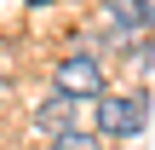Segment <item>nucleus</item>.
Masks as SVG:
<instances>
[{
  "label": "nucleus",
  "mask_w": 155,
  "mask_h": 150,
  "mask_svg": "<svg viewBox=\"0 0 155 150\" xmlns=\"http://www.w3.org/2000/svg\"><path fill=\"white\" fill-rule=\"evenodd\" d=\"M81 104H86V98H75V92H58V87H52V98L35 110V127L58 139V133H69V127H75V110H81Z\"/></svg>",
  "instance_id": "obj_3"
},
{
  "label": "nucleus",
  "mask_w": 155,
  "mask_h": 150,
  "mask_svg": "<svg viewBox=\"0 0 155 150\" xmlns=\"http://www.w3.org/2000/svg\"><path fill=\"white\" fill-rule=\"evenodd\" d=\"M150 104H144V92H104L98 98V133L104 139H132V133H144V116Z\"/></svg>",
  "instance_id": "obj_1"
},
{
  "label": "nucleus",
  "mask_w": 155,
  "mask_h": 150,
  "mask_svg": "<svg viewBox=\"0 0 155 150\" xmlns=\"http://www.w3.org/2000/svg\"><path fill=\"white\" fill-rule=\"evenodd\" d=\"M29 6H52V0H29Z\"/></svg>",
  "instance_id": "obj_7"
},
{
  "label": "nucleus",
  "mask_w": 155,
  "mask_h": 150,
  "mask_svg": "<svg viewBox=\"0 0 155 150\" xmlns=\"http://www.w3.org/2000/svg\"><path fill=\"white\" fill-rule=\"evenodd\" d=\"M138 17H144V29H155V0H138Z\"/></svg>",
  "instance_id": "obj_6"
},
{
  "label": "nucleus",
  "mask_w": 155,
  "mask_h": 150,
  "mask_svg": "<svg viewBox=\"0 0 155 150\" xmlns=\"http://www.w3.org/2000/svg\"><path fill=\"white\" fill-rule=\"evenodd\" d=\"M52 150H104V139H98V133L69 127V133H58V139H52Z\"/></svg>",
  "instance_id": "obj_5"
},
{
  "label": "nucleus",
  "mask_w": 155,
  "mask_h": 150,
  "mask_svg": "<svg viewBox=\"0 0 155 150\" xmlns=\"http://www.w3.org/2000/svg\"><path fill=\"white\" fill-rule=\"evenodd\" d=\"M104 23H109V40H115V46H127V40H132V29H144L138 0H104Z\"/></svg>",
  "instance_id": "obj_4"
},
{
  "label": "nucleus",
  "mask_w": 155,
  "mask_h": 150,
  "mask_svg": "<svg viewBox=\"0 0 155 150\" xmlns=\"http://www.w3.org/2000/svg\"><path fill=\"white\" fill-rule=\"evenodd\" d=\"M52 87H58V92H75V98H86V104H98V98H104V69H98L92 52H69V58L52 69Z\"/></svg>",
  "instance_id": "obj_2"
}]
</instances>
